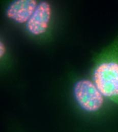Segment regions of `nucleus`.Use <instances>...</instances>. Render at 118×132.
I'll list each match as a JSON object with an SVG mask.
<instances>
[{
	"label": "nucleus",
	"instance_id": "f257e3e1",
	"mask_svg": "<svg viewBox=\"0 0 118 132\" xmlns=\"http://www.w3.org/2000/svg\"><path fill=\"white\" fill-rule=\"evenodd\" d=\"M91 79L106 99L118 105V35L97 58Z\"/></svg>",
	"mask_w": 118,
	"mask_h": 132
},
{
	"label": "nucleus",
	"instance_id": "f03ea898",
	"mask_svg": "<svg viewBox=\"0 0 118 132\" xmlns=\"http://www.w3.org/2000/svg\"><path fill=\"white\" fill-rule=\"evenodd\" d=\"M74 96L80 108L89 114H96L104 108L106 98L92 79L82 78L75 83Z\"/></svg>",
	"mask_w": 118,
	"mask_h": 132
},
{
	"label": "nucleus",
	"instance_id": "7ed1b4c3",
	"mask_svg": "<svg viewBox=\"0 0 118 132\" xmlns=\"http://www.w3.org/2000/svg\"><path fill=\"white\" fill-rule=\"evenodd\" d=\"M51 17L50 4L45 1L41 2L32 16L26 23L28 31L35 36H39L47 31Z\"/></svg>",
	"mask_w": 118,
	"mask_h": 132
},
{
	"label": "nucleus",
	"instance_id": "20e7f679",
	"mask_svg": "<svg viewBox=\"0 0 118 132\" xmlns=\"http://www.w3.org/2000/svg\"><path fill=\"white\" fill-rule=\"evenodd\" d=\"M38 3L35 0H17L8 8L6 15L18 23H27L34 13Z\"/></svg>",
	"mask_w": 118,
	"mask_h": 132
},
{
	"label": "nucleus",
	"instance_id": "39448f33",
	"mask_svg": "<svg viewBox=\"0 0 118 132\" xmlns=\"http://www.w3.org/2000/svg\"><path fill=\"white\" fill-rule=\"evenodd\" d=\"M6 52V47L4 45V44L1 42L0 43V57L2 58L3 57V56L5 55V53Z\"/></svg>",
	"mask_w": 118,
	"mask_h": 132
}]
</instances>
